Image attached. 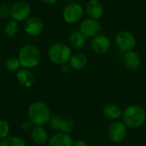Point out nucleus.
<instances>
[{"instance_id": "obj_1", "label": "nucleus", "mask_w": 146, "mask_h": 146, "mask_svg": "<svg viewBox=\"0 0 146 146\" xmlns=\"http://www.w3.org/2000/svg\"><path fill=\"white\" fill-rule=\"evenodd\" d=\"M121 119L127 128H140L146 121L145 110L139 104H131L123 110Z\"/></svg>"}, {"instance_id": "obj_2", "label": "nucleus", "mask_w": 146, "mask_h": 146, "mask_svg": "<svg viewBox=\"0 0 146 146\" xmlns=\"http://www.w3.org/2000/svg\"><path fill=\"white\" fill-rule=\"evenodd\" d=\"M27 117L34 127H43L47 125L50 120V110L45 103L35 101L27 109Z\"/></svg>"}, {"instance_id": "obj_3", "label": "nucleus", "mask_w": 146, "mask_h": 146, "mask_svg": "<svg viewBox=\"0 0 146 146\" xmlns=\"http://www.w3.org/2000/svg\"><path fill=\"white\" fill-rule=\"evenodd\" d=\"M18 58L22 68L33 69L40 63L41 52L36 45L27 44L20 49Z\"/></svg>"}, {"instance_id": "obj_4", "label": "nucleus", "mask_w": 146, "mask_h": 146, "mask_svg": "<svg viewBox=\"0 0 146 146\" xmlns=\"http://www.w3.org/2000/svg\"><path fill=\"white\" fill-rule=\"evenodd\" d=\"M71 56V47L68 44L62 42H57L51 44L48 50V57L50 61L56 65L68 62Z\"/></svg>"}, {"instance_id": "obj_5", "label": "nucleus", "mask_w": 146, "mask_h": 146, "mask_svg": "<svg viewBox=\"0 0 146 146\" xmlns=\"http://www.w3.org/2000/svg\"><path fill=\"white\" fill-rule=\"evenodd\" d=\"M84 15L83 7L78 3H70L63 9L62 18L69 25H74L82 21Z\"/></svg>"}, {"instance_id": "obj_6", "label": "nucleus", "mask_w": 146, "mask_h": 146, "mask_svg": "<svg viewBox=\"0 0 146 146\" xmlns=\"http://www.w3.org/2000/svg\"><path fill=\"white\" fill-rule=\"evenodd\" d=\"M115 42L118 49L126 53L133 50L136 45V38L131 32L122 30L116 33L115 37Z\"/></svg>"}, {"instance_id": "obj_7", "label": "nucleus", "mask_w": 146, "mask_h": 146, "mask_svg": "<svg viewBox=\"0 0 146 146\" xmlns=\"http://www.w3.org/2000/svg\"><path fill=\"white\" fill-rule=\"evenodd\" d=\"M32 12L31 5L25 1H19L15 3L10 7L9 16L12 20L16 21L18 22L25 21L27 19L30 17Z\"/></svg>"}, {"instance_id": "obj_8", "label": "nucleus", "mask_w": 146, "mask_h": 146, "mask_svg": "<svg viewBox=\"0 0 146 146\" xmlns=\"http://www.w3.org/2000/svg\"><path fill=\"white\" fill-rule=\"evenodd\" d=\"M79 31L86 38H94L99 35L102 31L101 23L98 20H95L90 17L83 19L80 22Z\"/></svg>"}, {"instance_id": "obj_9", "label": "nucleus", "mask_w": 146, "mask_h": 146, "mask_svg": "<svg viewBox=\"0 0 146 146\" xmlns=\"http://www.w3.org/2000/svg\"><path fill=\"white\" fill-rule=\"evenodd\" d=\"M108 135L112 142L121 143L127 135V127L122 121H115L110 126Z\"/></svg>"}, {"instance_id": "obj_10", "label": "nucleus", "mask_w": 146, "mask_h": 146, "mask_svg": "<svg viewBox=\"0 0 146 146\" xmlns=\"http://www.w3.org/2000/svg\"><path fill=\"white\" fill-rule=\"evenodd\" d=\"M23 28L25 33L32 37H37L40 35L44 30V23L38 17H29L24 21Z\"/></svg>"}, {"instance_id": "obj_11", "label": "nucleus", "mask_w": 146, "mask_h": 146, "mask_svg": "<svg viewBox=\"0 0 146 146\" xmlns=\"http://www.w3.org/2000/svg\"><path fill=\"white\" fill-rule=\"evenodd\" d=\"M111 47L110 39L103 34H99L94 38H92L91 41V49L93 52L97 54H105L107 53Z\"/></svg>"}, {"instance_id": "obj_12", "label": "nucleus", "mask_w": 146, "mask_h": 146, "mask_svg": "<svg viewBox=\"0 0 146 146\" xmlns=\"http://www.w3.org/2000/svg\"><path fill=\"white\" fill-rule=\"evenodd\" d=\"M85 11L90 18L99 20L104 14V7L100 0H88L85 6Z\"/></svg>"}, {"instance_id": "obj_13", "label": "nucleus", "mask_w": 146, "mask_h": 146, "mask_svg": "<svg viewBox=\"0 0 146 146\" xmlns=\"http://www.w3.org/2000/svg\"><path fill=\"white\" fill-rule=\"evenodd\" d=\"M122 60H123L124 66L131 71L137 70L141 65V57L134 50H131L124 53Z\"/></svg>"}, {"instance_id": "obj_14", "label": "nucleus", "mask_w": 146, "mask_h": 146, "mask_svg": "<svg viewBox=\"0 0 146 146\" xmlns=\"http://www.w3.org/2000/svg\"><path fill=\"white\" fill-rule=\"evenodd\" d=\"M16 80L21 86L30 88L33 86L35 78L31 69L22 68L16 72Z\"/></svg>"}, {"instance_id": "obj_15", "label": "nucleus", "mask_w": 146, "mask_h": 146, "mask_svg": "<svg viewBox=\"0 0 146 146\" xmlns=\"http://www.w3.org/2000/svg\"><path fill=\"white\" fill-rule=\"evenodd\" d=\"M74 139L69 133H56L49 139V146H73Z\"/></svg>"}, {"instance_id": "obj_16", "label": "nucleus", "mask_w": 146, "mask_h": 146, "mask_svg": "<svg viewBox=\"0 0 146 146\" xmlns=\"http://www.w3.org/2000/svg\"><path fill=\"white\" fill-rule=\"evenodd\" d=\"M122 113L123 110L119 105L115 104H108L103 108L104 115L110 121H118L122 117Z\"/></svg>"}, {"instance_id": "obj_17", "label": "nucleus", "mask_w": 146, "mask_h": 146, "mask_svg": "<svg viewBox=\"0 0 146 146\" xmlns=\"http://www.w3.org/2000/svg\"><path fill=\"white\" fill-rule=\"evenodd\" d=\"M86 44V38L79 31H73L68 36V45L74 49L80 50Z\"/></svg>"}, {"instance_id": "obj_18", "label": "nucleus", "mask_w": 146, "mask_h": 146, "mask_svg": "<svg viewBox=\"0 0 146 146\" xmlns=\"http://www.w3.org/2000/svg\"><path fill=\"white\" fill-rule=\"evenodd\" d=\"M30 136L37 145H44L49 141V134L44 127H34L30 133Z\"/></svg>"}, {"instance_id": "obj_19", "label": "nucleus", "mask_w": 146, "mask_h": 146, "mask_svg": "<svg viewBox=\"0 0 146 146\" xmlns=\"http://www.w3.org/2000/svg\"><path fill=\"white\" fill-rule=\"evenodd\" d=\"M68 63L71 68L74 70H82L84 69L88 63L87 57L82 53H74L72 54Z\"/></svg>"}, {"instance_id": "obj_20", "label": "nucleus", "mask_w": 146, "mask_h": 146, "mask_svg": "<svg viewBox=\"0 0 146 146\" xmlns=\"http://www.w3.org/2000/svg\"><path fill=\"white\" fill-rule=\"evenodd\" d=\"M0 146H27V143L19 136H8L0 140Z\"/></svg>"}, {"instance_id": "obj_21", "label": "nucleus", "mask_w": 146, "mask_h": 146, "mask_svg": "<svg viewBox=\"0 0 146 146\" xmlns=\"http://www.w3.org/2000/svg\"><path fill=\"white\" fill-rule=\"evenodd\" d=\"M4 33L9 38H13L17 35L20 30V25L19 22L14 20L9 21L5 26H4Z\"/></svg>"}, {"instance_id": "obj_22", "label": "nucleus", "mask_w": 146, "mask_h": 146, "mask_svg": "<svg viewBox=\"0 0 146 146\" xmlns=\"http://www.w3.org/2000/svg\"><path fill=\"white\" fill-rule=\"evenodd\" d=\"M21 65L18 57H9L5 62V68L10 73L17 72L21 69Z\"/></svg>"}, {"instance_id": "obj_23", "label": "nucleus", "mask_w": 146, "mask_h": 146, "mask_svg": "<svg viewBox=\"0 0 146 146\" xmlns=\"http://www.w3.org/2000/svg\"><path fill=\"white\" fill-rule=\"evenodd\" d=\"M75 124L73 120L68 119V118H64L62 117L59 127V132L65 133H70L74 130Z\"/></svg>"}, {"instance_id": "obj_24", "label": "nucleus", "mask_w": 146, "mask_h": 146, "mask_svg": "<svg viewBox=\"0 0 146 146\" xmlns=\"http://www.w3.org/2000/svg\"><path fill=\"white\" fill-rule=\"evenodd\" d=\"M9 130H10L9 124L5 120L0 119V140L9 136Z\"/></svg>"}, {"instance_id": "obj_25", "label": "nucleus", "mask_w": 146, "mask_h": 146, "mask_svg": "<svg viewBox=\"0 0 146 146\" xmlns=\"http://www.w3.org/2000/svg\"><path fill=\"white\" fill-rule=\"evenodd\" d=\"M62 119V117L60 116V115H51L50 120V121L48 123L50 127L54 131H58L59 132V127H60Z\"/></svg>"}, {"instance_id": "obj_26", "label": "nucleus", "mask_w": 146, "mask_h": 146, "mask_svg": "<svg viewBox=\"0 0 146 146\" xmlns=\"http://www.w3.org/2000/svg\"><path fill=\"white\" fill-rule=\"evenodd\" d=\"M21 127L22 131L31 133V131H32V130H33V128L34 127V125H33V122L28 119V120H27V121H23V122H22V124H21Z\"/></svg>"}, {"instance_id": "obj_27", "label": "nucleus", "mask_w": 146, "mask_h": 146, "mask_svg": "<svg viewBox=\"0 0 146 146\" xmlns=\"http://www.w3.org/2000/svg\"><path fill=\"white\" fill-rule=\"evenodd\" d=\"M9 12H10V7H8V5L5 4L0 5V16L7 17L9 15Z\"/></svg>"}, {"instance_id": "obj_28", "label": "nucleus", "mask_w": 146, "mask_h": 146, "mask_svg": "<svg viewBox=\"0 0 146 146\" xmlns=\"http://www.w3.org/2000/svg\"><path fill=\"white\" fill-rule=\"evenodd\" d=\"M60 66H61V69H62V71L63 73H68L72 69V68H71V66H70V64L68 62H65V63H63V64H62Z\"/></svg>"}, {"instance_id": "obj_29", "label": "nucleus", "mask_w": 146, "mask_h": 146, "mask_svg": "<svg viewBox=\"0 0 146 146\" xmlns=\"http://www.w3.org/2000/svg\"><path fill=\"white\" fill-rule=\"evenodd\" d=\"M73 146H88V144L82 139H77V140L74 141Z\"/></svg>"}, {"instance_id": "obj_30", "label": "nucleus", "mask_w": 146, "mask_h": 146, "mask_svg": "<svg viewBox=\"0 0 146 146\" xmlns=\"http://www.w3.org/2000/svg\"><path fill=\"white\" fill-rule=\"evenodd\" d=\"M44 3H47V4H54L56 3L58 0H42Z\"/></svg>"}, {"instance_id": "obj_31", "label": "nucleus", "mask_w": 146, "mask_h": 146, "mask_svg": "<svg viewBox=\"0 0 146 146\" xmlns=\"http://www.w3.org/2000/svg\"><path fill=\"white\" fill-rule=\"evenodd\" d=\"M98 146H110V145H98Z\"/></svg>"}]
</instances>
